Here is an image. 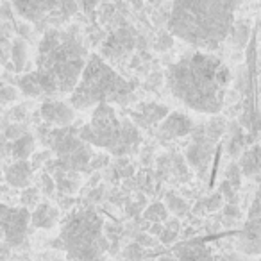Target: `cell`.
I'll list each match as a JSON object with an SVG mask.
<instances>
[{
    "instance_id": "obj_35",
    "label": "cell",
    "mask_w": 261,
    "mask_h": 261,
    "mask_svg": "<svg viewBox=\"0 0 261 261\" xmlns=\"http://www.w3.org/2000/svg\"><path fill=\"white\" fill-rule=\"evenodd\" d=\"M259 261H261V256H259Z\"/></svg>"
},
{
    "instance_id": "obj_4",
    "label": "cell",
    "mask_w": 261,
    "mask_h": 261,
    "mask_svg": "<svg viewBox=\"0 0 261 261\" xmlns=\"http://www.w3.org/2000/svg\"><path fill=\"white\" fill-rule=\"evenodd\" d=\"M135 93V84L123 79L98 54H90L75 90L70 93V106L75 111L95 109L100 104L125 106Z\"/></svg>"
},
{
    "instance_id": "obj_24",
    "label": "cell",
    "mask_w": 261,
    "mask_h": 261,
    "mask_svg": "<svg viewBox=\"0 0 261 261\" xmlns=\"http://www.w3.org/2000/svg\"><path fill=\"white\" fill-rule=\"evenodd\" d=\"M13 63H15L16 72H22L27 63V45L23 40H16L13 45Z\"/></svg>"
},
{
    "instance_id": "obj_5",
    "label": "cell",
    "mask_w": 261,
    "mask_h": 261,
    "mask_svg": "<svg viewBox=\"0 0 261 261\" xmlns=\"http://www.w3.org/2000/svg\"><path fill=\"white\" fill-rule=\"evenodd\" d=\"M79 136L88 145L98 147L118 158L136 154L142 143L138 125L120 116L109 104H100L93 109L90 122L79 127Z\"/></svg>"
},
{
    "instance_id": "obj_32",
    "label": "cell",
    "mask_w": 261,
    "mask_h": 261,
    "mask_svg": "<svg viewBox=\"0 0 261 261\" xmlns=\"http://www.w3.org/2000/svg\"><path fill=\"white\" fill-rule=\"evenodd\" d=\"M136 243H140V245L143 247V245H152L154 242L149 238V236H140V238H138V242H136Z\"/></svg>"
},
{
    "instance_id": "obj_3",
    "label": "cell",
    "mask_w": 261,
    "mask_h": 261,
    "mask_svg": "<svg viewBox=\"0 0 261 261\" xmlns=\"http://www.w3.org/2000/svg\"><path fill=\"white\" fill-rule=\"evenodd\" d=\"M243 0H172L168 33L195 50L213 52L234 29Z\"/></svg>"
},
{
    "instance_id": "obj_14",
    "label": "cell",
    "mask_w": 261,
    "mask_h": 261,
    "mask_svg": "<svg viewBox=\"0 0 261 261\" xmlns=\"http://www.w3.org/2000/svg\"><path fill=\"white\" fill-rule=\"evenodd\" d=\"M135 47V36L133 33L127 29H120L106 41V45L102 47V54L106 58H122L127 52L133 50Z\"/></svg>"
},
{
    "instance_id": "obj_1",
    "label": "cell",
    "mask_w": 261,
    "mask_h": 261,
    "mask_svg": "<svg viewBox=\"0 0 261 261\" xmlns=\"http://www.w3.org/2000/svg\"><path fill=\"white\" fill-rule=\"evenodd\" d=\"M88 48L77 27H50L38 45L34 70L18 77V90L27 97H63L75 90Z\"/></svg>"
},
{
    "instance_id": "obj_29",
    "label": "cell",
    "mask_w": 261,
    "mask_h": 261,
    "mask_svg": "<svg viewBox=\"0 0 261 261\" xmlns=\"http://www.w3.org/2000/svg\"><path fill=\"white\" fill-rule=\"evenodd\" d=\"M174 45V36L172 34H163V36L158 38V43H156V48L158 50H167Z\"/></svg>"
},
{
    "instance_id": "obj_8",
    "label": "cell",
    "mask_w": 261,
    "mask_h": 261,
    "mask_svg": "<svg viewBox=\"0 0 261 261\" xmlns=\"http://www.w3.org/2000/svg\"><path fill=\"white\" fill-rule=\"evenodd\" d=\"M13 9L20 18L34 27H59L77 11L75 0H11Z\"/></svg>"
},
{
    "instance_id": "obj_6",
    "label": "cell",
    "mask_w": 261,
    "mask_h": 261,
    "mask_svg": "<svg viewBox=\"0 0 261 261\" xmlns=\"http://www.w3.org/2000/svg\"><path fill=\"white\" fill-rule=\"evenodd\" d=\"M59 243L70 261H100L109 249L104 220L93 210H77L63 220Z\"/></svg>"
},
{
    "instance_id": "obj_26",
    "label": "cell",
    "mask_w": 261,
    "mask_h": 261,
    "mask_svg": "<svg viewBox=\"0 0 261 261\" xmlns=\"http://www.w3.org/2000/svg\"><path fill=\"white\" fill-rule=\"evenodd\" d=\"M16 100V88L13 86H0V102L2 104H9V102Z\"/></svg>"
},
{
    "instance_id": "obj_23",
    "label": "cell",
    "mask_w": 261,
    "mask_h": 261,
    "mask_svg": "<svg viewBox=\"0 0 261 261\" xmlns=\"http://www.w3.org/2000/svg\"><path fill=\"white\" fill-rule=\"evenodd\" d=\"M165 206H167L168 213H174L175 217H185V215L188 213V204H186L181 197L174 195V193H168L167 195Z\"/></svg>"
},
{
    "instance_id": "obj_25",
    "label": "cell",
    "mask_w": 261,
    "mask_h": 261,
    "mask_svg": "<svg viewBox=\"0 0 261 261\" xmlns=\"http://www.w3.org/2000/svg\"><path fill=\"white\" fill-rule=\"evenodd\" d=\"M123 256L129 261H142L145 257V250H143V247L140 243H130L123 250Z\"/></svg>"
},
{
    "instance_id": "obj_19",
    "label": "cell",
    "mask_w": 261,
    "mask_h": 261,
    "mask_svg": "<svg viewBox=\"0 0 261 261\" xmlns=\"http://www.w3.org/2000/svg\"><path fill=\"white\" fill-rule=\"evenodd\" d=\"M240 172L245 177H254V175L261 174V147L252 145L247 149L240 158Z\"/></svg>"
},
{
    "instance_id": "obj_18",
    "label": "cell",
    "mask_w": 261,
    "mask_h": 261,
    "mask_svg": "<svg viewBox=\"0 0 261 261\" xmlns=\"http://www.w3.org/2000/svg\"><path fill=\"white\" fill-rule=\"evenodd\" d=\"M167 115H168V108H165V106L145 104L140 111H136L135 115H133V118H135L138 127H149V125L160 123Z\"/></svg>"
},
{
    "instance_id": "obj_13",
    "label": "cell",
    "mask_w": 261,
    "mask_h": 261,
    "mask_svg": "<svg viewBox=\"0 0 261 261\" xmlns=\"http://www.w3.org/2000/svg\"><path fill=\"white\" fill-rule=\"evenodd\" d=\"M174 257L177 261H215L211 249L202 242L179 243L174 249Z\"/></svg>"
},
{
    "instance_id": "obj_11",
    "label": "cell",
    "mask_w": 261,
    "mask_h": 261,
    "mask_svg": "<svg viewBox=\"0 0 261 261\" xmlns=\"http://www.w3.org/2000/svg\"><path fill=\"white\" fill-rule=\"evenodd\" d=\"M193 130V120L185 113H168L160 123H158V138L165 140H175L190 135Z\"/></svg>"
},
{
    "instance_id": "obj_34",
    "label": "cell",
    "mask_w": 261,
    "mask_h": 261,
    "mask_svg": "<svg viewBox=\"0 0 261 261\" xmlns=\"http://www.w3.org/2000/svg\"><path fill=\"white\" fill-rule=\"evenodd\" d=\"M158 261H177V259H175L174 256H161Z\"/></svg>"
},
{
    "instance_id": "obj_21",
    "label": "cell",
    "mask_w": 261,
    "mask_h": 261,
    "mask_svg": "<svg viewBox=\"0 0 261 261\" xmlns=\"http://www.w3.org/2000/svg\"><path fill=\"white\" fill-rule=\"evenodd\" d=\"M54 182H56V188H58L59 192L72 195V193H75L77 190H79V174L61 168Z\"/></svg>"
},
{
    "instance_id": "obj_9",
    "label": "cell",
    "mask_w": 261,
    "mask_h": 261,
    "mask_svg": "<svg viewBox=\"0 0 261 261\" xmlns=\"http://www.w3.org/2000/svg\"><path fill=\"white\" fill-rule=\"evenodd\" d=\"M236 247L247 256H261V185L247 211L245 224L238 234Z\"/></svg>"
},
{
    "instance_id": "obj_17",
    "label": "cell",
    "mask_w": 261,
    "mask_h": 261,
    "mask_svg": "<svg viewBox=\"0 0 261 261\" xmlns=\"http://www.w3.org/2000/svg\"><path fill=\"white\" fill-rule=\"evenodd\" d=\"M213 143L215 142H211V140L204 142V140L197 138L186 150V161L193 168H206L207 161L211 160V154H213Z\"/></svg>"
},
{
    "instance_id": "obj_20",
    "label": "cell",
    "mask_w": 261,
    "mask_h": 261,
    "mask_svg": "<svg viewBox=\"0 0 261 261\" xmlns=\"http://www.w3.org/2000/svg\"><path fill=\"white\" fill-rule=\"evenodd\" d=\"M34 149H36L34 138L31 135H23L13 143V158H15V161H25L34 154Z\"/></svg>"
},
{
    "instance_id": "obj_10",
    "label": "cell",
    "mask_w": 261,
    "mask_h": 261,
    "mask_svg": "<svg viewBox=\"0 0 261 261\" xmlns=\"http://www.w3.org/2000/svg\"><path fill=\"white\" fill-rule=\"evenodd\" d=\"M31 225V211L27 207H11L0 204V236L9 247H18L25 240Z\"/></svg>"
},
{
    "instance_id": "obj_27",
    "label": "cell",
    "mask_w": 261,
    "mask_h": 261,
    "mask_svg": "<svg viewBox=\"0 0 261 261\" xmlns=\"http://www.w3.org/2000/svg\"><path fill=\"white\" fill-rule=\"evenodd\" d=\"M23 207H27L29 210V206L36 207L38 206V190L36 188H25V192H23Z\"/></svg>"
},
{
    "instance_id": "obj_12",
    "label": "cell",
    "mask_w": 261,
    "mask_h": 261,
    "mask_svg": "<svg viewBox=\"0 0 261 261\" xmlns=\"http://www.w3.org/2000/svg\"><path fill=\"white\" fill-rule=\"evenodd\" d=\"M41 118L47 123L56 127H68L75 120V109L70 106V102L56 100V98H48L41 104L40 108Z\"/></svg>"
},
{
    "instance_id": "obj_16",
    "label": "cell",
    "mask_w": 261,
    "mask_h": 261,
    "mask_svg": "<svg viewBox=\"0 0 261 261\" xmlns=\"http://www.w3.org/2000/svg\"><path fill=\"white\" fill-rule=\"evenodd\" d=\"M59 224V210L48 202H40L31 213V225L36 229H52Z\"/></svg>"
},
{
    "instance_id": "obj_2",
    "label": "cell",
    "mask_w": 261,
    "mask_h": 261,
    "mask_svg": "<svg viewBox=\"0 0 261 261\" xmlns=\"http://www.w3.org/2000/svg\"><path fill=\"white\" fill-rule=\"evenodd\" d=\"M170 93L188 109L204 115L222 111L231 84V70L218 56L195 50L167 68Z\"/></svg>"
},
{
    "instance_id": "obj_28",
    "label": "cell",
    "mask_w": 261,
    "mask_h": 261,
    "mask_svg": "<svg viewBox=\"0 0 261 261\" xmlns=\"http://www.w3.org/2000/svg\"><path fill=\"white\" fill-rule=\"evenodd\" d=\"M222 195L220 193H215V195H211L210 199H206L204 200V206H206V210L207 211H215V210H218V207H222Z\"/></svg>"
},
{
    "instance_id": "obj_30",
    "label": "cell",
    "mask_w": 261,
    "mask_h": 261,
    "mask_svg": "<svg viewBox=\"0 0 261 261\" xmlns=\"http://www.w3.org/2000/svg\"><path fill=\"white\" fill-rule=\"evenodd\" d=\"M177 236V231L175 229H170V227H163V232L160 234V242L163 243H172Z\"/></svg>"
},
{
    "instance_id": "obj_33",
    "label": "cell",
    "mask_w": 261,
    "mask_h": 261,
    "mask_svg": "<svg viewBox=\"0 0 261 261\" xmlns=\"http://www.w3.org/2000/svg\"><path fill=\"white\" fill-rule=\"evenodd\" d=\"M215 261H240L238 257H232V256H222V257H218V259H215Z\"/></svg>"
},
{
    "instance_id": "obj_22",
    "label": "cell",
    "mask_w": 261,
    "mask_h": 261,
    "mask_svg": "<svg viewBox=\"0 0 261 261\" xmlns=\"http://www.w3.org/2000/svg\"><path fill=\"white\" fill-rule=\"evenodd\" d=\"M143 218H145V220H149V222H152V224H163V222L168 220L167 206H165V204H161V202L150 204V206L143 211Z\"/></svg>"
},
{
    "instance_id": "obj_7",
    "label": "cell",
    "mask_w": 261,
    "mask_h": 261,
    "mask_svg": "<svg viewBox=\"0 0 261 261\" xmlns=\"http://www.w3.org/2000/svg\"><path fill=\"white\" fill-rule=\"evenodd\" d=\"M50 149L59 161V167L70 172H84L93 160V149L79 136V129L58 127L50 133Z\"/></svg>"
},
{
    "instance_id": "obj_15",
    "label": "cell",
    "mask_w": 261,
    "mask_h": 261,
    "mask_svg": "<svg viewBox=\"0 0 261 261\" xmlns=\"http://www.w3.org/2000/svg\"><path fill=\"white\" fill-rule=\"evenodd\" d=\"M6 181L13 186V188H29L31 179H33V165L29 163V160L25 161H15L13 165H9L4 172Z\"/></svg>"
},
{
    "instance_id": "obj_31",
    "label": "cell",
    "mask_w": 261,
    "mask_h": 261,
    "mask_svg": "<svg viewBox=\"0 0 261 261\" xmlns=\"http://www.w3.org/2000/svg\"><path fill=\"white\" fill-rule=\"evenodd\" d=\"M41 181H43V190H45V193H47V195H50V193L56 190V182L52 181V177H50L48 174H43Z\"/></svg>"
}]
</instances>
